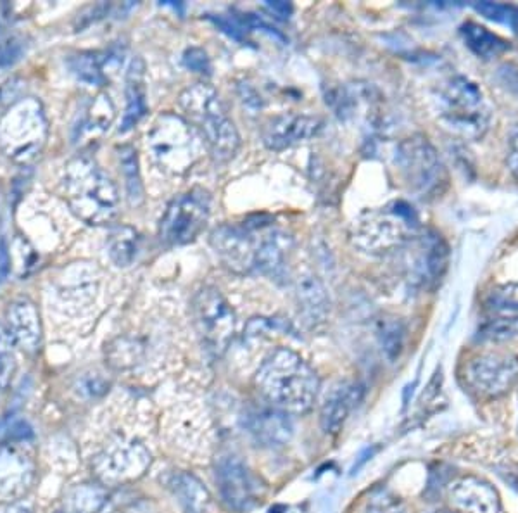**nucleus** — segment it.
Returning <instances> with one entry per match:
<instances>
[{"label": "nucleus", "mask_w": 518, "mask_h": 513, "mask_svg": "<svg viewBox=\"0 0 518 513\" xmlns=\"http://www.w3.org/2000/svg\"><path fill=\"white\" fill-rule=\"evenodd\" d=\"M211 246L228 270L241 275H277L291 251V235L266 215L223 223L213 230Z\"/></svg>", "instance_id": "f257e3e1"}, {"label": "nucleus", "mask_w": 518, "mask_h": 513, "mask_svg": "<svg viewBox=\"0 0 518 513\" xmlns=\"http://www.w3.org/2000/svg\"><path fill=\"white\" fill-rule=\"evenodd\" d=\"M184 64L190 71L201 75H211V61L208 54L201 47H190L184 54Z\"/></svg>", "instance_id": "c9c22d12"}, {"label": "nucleus", "mask_w": 518, "mask_h": 513, "mask_svg": "<svg viewBox=\"0 0 518 513\" xmlns=\"http://www.w3.org/2000/svg\"><path fill=\"white\" fill-rule=\"evenodd\" d=\"M101 513H147L144 501L128 496V494H116L109 496L108 503L104 505Z\"/></svg>", "instance_id": "473e14b6"}, {"label": "nucleus", "mask_w": 518, "mask_h": 513, "mask_svg": "<svg viewBox=\"0 0 518 513\" xmlns=\"http://www.w3.org/2000/svg\"><path fill=\"white\" fill-rule=\"evenodd\" d=\"M6 322L14 344L26 353H37L42 342V323L37 306L28 298L14 299L7 306Z\"/></svg>", "instance_id": "a211bd4d"}, {"label": "nucleus", "mask_w": 518, "mask_h": 513, "mask_svg": "<svg viewBox=\"0 0 518 513\" xmlns=\"http://www.w3.org/2000/svg\"><path fill=\"white\" fill-rule=\"evenodd\" d=\"M465 382L481 398H500L518 382V356L512 353L475 356L465 367Z\"/></svg>", "instance_id": "ddd939ff"}, {"label": "nucleus", "mask_w": 518, "mask_h": 513, "mask_svg": "<svg viewBox=\"0 0 518 513\" xmlns=\"http://www.w3.org/2000/svg\"><path fill=\"white\" fill-rule=\"evenodd\" d=\"M475 9H477L482 16H486L487 19L496 21V23H503V25H508L510 16H512L513 13V6L496 4V2H481V4H475Z\"/></svg>", "instance_id": "e433bc0d"}, {"label": "nucleus", "mask_w": 518, "mask_h": 513, "mask_svg": "<svg viewBox=\"0 0 518 513\" xmlns=\"http://www.w3.org/2000/svg\"><path fill=\"white\" fill-rule=\"evenodd\" d=\"M244 427L256 443L268 448L284 446L292 437L291 420L277 408H253L244 417Z\"/></svg>", "instance_id": "6ab92c4d"}, {"label": "nucleus", "mask_w": 518, "mask_h": 513, "mask_svg": "<svg viewBox=\"0 0 518 513\" xmlns=\"http://www.w3.org/2000/svg\"><path fill=\"white\" fill-rule=\"evenodd\" d=\"M151 465V453L144 444L127 436H113L92 460L97 481L104 486L135 481Z\"/></svg>", "instance_id": "9d476101"}, {"label": "nucleus", "mask_w": 518, "mask_h": 513, "mask_svg": "<svg viewBox=\"0 0 518 513\" xmlns=\"http://www.w3.org/2000/svg\"><path fill=\"white\" fill-rule=\"evenodd\" d=\"M49 137V121L42 102L35 97L14 101L0 116V151L26 165L40 156Z\"/></svg>", "instance_id": "6e6552de"}, {"label": "nucleus", "mask_w": 518, "mask_h": 513, "mask_svg": "<svg viewBox=\"0 0 518 513\" xmlns=\"http://www.w3.org/2000/svg\"><path fill=\"white\" fill-rule=\"evenodd\" d=\"M508 26L518 35V7H513V13L510 16V21H508Z\"/></svg>", "instance_id": "c03bdc74"}, {"label": "nucleus", "mask_w": 518, "mask_h": 513, "mask_svg": "<svg viewBox=\"0 0 518 513\" xmlns=\"http://www.w3.org/2000/svg\"><path fill=\"white\" fill-rule=\"evenodd\" d=\"M437 118L443 127L465 140H479L491 127L493 113L482 90L465 76L443 83L436 97Z\"/></svg>", "instance_id": "0eeeda50"}, {"label": "nucleus", "mask_w": 518, "mask_h": 513, "mask_svg": "<svg viewBox=\"0 0 518 513\" xmlns=\"http://www.w3.org/2000/svg\"><path fill=\"white\" fill-rule=\"evenodd\" d=\"M396 165L406 185L420 196L434 194L444 182L443 163L424 135H411L399 142Z\"/></svg>", "instance_id": "f8f14e48"}, {"label": "nucleus", "mask_w": 518, "mask_h": 513, "mask_svg": "<svg viewBox=\"0 0 518 513\" xmlns=\"http://www.w3.org/2000/svg\"><path fill=\"white\" fill-rule=\"evenodd\" d=\"M197 334L211 355L222 356L235 334V313L222 292L203 287L192 299Z\"/></svg>", "instance_id": "9b49d317"}, {"label": "nucleus", "mask_w": 518, "mask_h": 513, "mask_svg": "<svg viewBox=\"0 0 518 513\" xmlns=\"http://www.w3.org/2000/svg\"><path fill=\"white\" fill-rule=\"evenodd\" d=\"M323 127V121L306 114H282L266 123L263 128V144L272 151H282L287 147L315 137Z\"/></svg>", "instance_id": "dca6fc26"}, {"label": "nucleus", "mask_w": 518, "mask_h": 513, "mask_svg": "<svg viewBox=\"0 0 518 513\" xmlns=\"http://www.w3.org/2000/svg\"><path fill=\"white\" fill-rule=\"evenodd\" d=\"M26 44L21 37H9L0 42V68H11L25 56Z\"/></svg>", "instance_id": "72a5a7b5"}, {"label": "nucleus", "mask_w": 518, "mask_h": 513, "mask_svg": "<svg viewBox=\"0 0 518 513\" xmlns=\"http://www.w3.org/2000/svg\"><path fill=\"white\" fill-rule=\"evenodd\" d=\"M0 513H33L32 508L28 507V505H23V503H13V505H7L4 510Z\"/></svg>", "instance_id": "37998d69"}, {"label": "nucleus", "mask_w": 518, "mask_h": 513, "mask_svg": "<svg viewBox=\"0 0 518 513\" xmlns=\"http://www.w3.org/2000/svg\"><path fill=\"white\" fill-rule=\"evenodd\" d=\"M178 104L185 120L203 137L206 149L216 163H228L241 147V135L234 120L228 116L227 106L211 85L196 83L185 89Z\"/></svg>", "instance_id": "20e7f679"}, {"label": "nucleus", "mask_w": 518, "mask_h": 513, "mask_svg": "<svg viewBox=\"0 0 518 513\" xmlns=\"http://www.w3.org/2000/svg\"><path fill=\"white\" fill-rule=\"evenodd\" d=\"M35 465L18 444L0 446V500L16 501L32 488Z\"/></svg>", "instance_id": "2eb2a0df"}, {"label": "nucleus", "mask_w": 518, "mask_h": 513, "mask_svg": "<svg viewBox=\"0 0 518 513\" xmlns=\"http://www.w3.org/2000/svg\"><path fill=\"white\" fill-rule=\"evenodd\" d=\"M216 482L223 503L230 510L247 512L256 505V481L239 458L225 456L218 462Z\"/></svg>", "instance_id": "4468645a"}, {"label": "nucleus", "mask_w": 518, "mask_h": 513, "mask_svg": "<svg viewBox=\"0 0 518 513\" xmlns=\"http://www.w3.org/2000/svg\"><path fill=\"white\" fill-rule=\"evenodd\" d=\"M63 194L71 211L89 225H108L120 209L118 189L101 166L87 156L70 161L64 168Z\"/></svg>", "instance_id": "7ed1b4c3"}, {"label": "nucleus", "mask_w": 518, "mask_h": 513, "mask_svg": "<svg viewBox=\"0 0 518 513\" xmlns=\"http://www.w3.org/2000/svg\"><path fill=\"white\" fill-rule=\"evenodd\" d=\"M448 501L456 513H500V496L489 482L460 477L448 486Z\"/></svg>", "instance_id": "f3484780"}, {"label": "nucleus", "mask_w": 518, "mask_h": 513, "mask_svg": "<svg viewBox=\"0 0 518 513\" xmlns=\"http://www.w3.org/2000/svg\"><path fill=\"white\" fill-rule=\"evenodd\" d=\"M363 398V389L358 384H341L327 396L320 413V424L325 434H339L349 415Z\"/></svg>", "instance_id": "aec40b11"}, {"label": "nucleus", "mask_w": 518, "mask_h": 513, "mask_svg": "<svg viewBox=\"0 0 518 513\" xmlns=\"http://www.w3.org/2000/svg\"><path fill=\"white\" fill-rule=\"evenodd\" d=\"M109 256L114 265L127 268L139 253V234L128 225L113 228L108 239Z\"/></svg>", "instance_id": "cd10ccee"}, {"label": "nucleus", "mask_w": 518, "mask_h": 513, "mask_svg": "<svg viewBox=\"0 0 518 513\" xmlns=\"http://www.w3.org/2000/svg\"><path fill=\"white\" fill-rule=\"evenodd\" d=\"M0 28H2V16H0Z\"/></svg>", "instance_id": "a18cd8bd"}, {"label": "nucleus", "mask_w": 518, "mask_h": 513, "mask_svg": "<svg viewBox=\"0 0 518 513\" xmlns=\"http://www.w3.org/2000/svg\"><path fill=\"white\" fill-rule=\"evenodd\" d=\"M506 165H508L513 175L518 178V133H515L512 140H510L508 156H506Z\"/></svg>", "instance_id": "58836bf2"}, {"label": "nucleus", "mask_w": 518, "mask_h": 513, "mask_svg": "<svg viewBox=\"0 0 518 513\" xmlns=\"http://www.w3.org/2000/svg\"><path fill=\"white\" fill-rule=\"evenodd\" d=\"M170 488L184 513H213V498L203 482L194 475L185 472L173 475Z\"/></svg>", "instance_id": "b1692460"}, {"label": "nucleus", "mask_w": 518, "mask_h": 513, "mask_svg": "<svg viewBox=\"0 0 518 513\" xmlns=\"http://www.w3.org/2000/svg\"><path fill=\"white\" fill-rule=\"evenodd\" d=\"M449 247L443 239V235L430 232L427 235V253H425V268L432 280L443 279L448 270Z\"/></svg>", "instance_id": "c756f323"}, {"label": "nucleus", "mask_w": 518, "mask_h": 513, "mask_svg": "<svg viewBox=\"0 0 518 513\" xmlns=\"http://www.w3.org/2000/svg\"><path fill=\"white\" fill-rule=\"evenodd\" d=\"M116 116L113 101L108 94H99L92 97L87 106L80 113L78 123L75 127V140L85 139V137H99L102 133L109 130Z\"/></svg>", "instance_id": "5701e85b"}, {"label": "nucleus", "mask_w": 518, "mask_h": 513, "mask_svg": "<svg viewBox=\"0 0 518 513\" xmlns=\"http://www.w3.org/2000/svg\"><path fill=\"white\" fill-rule=\"evenodd\" d=\"M481 337L494 342L510 341L518 337L517 311H501L498 317L487 320L481 327Z\"/></svg>", "instance_id": "7c9ffc66"}, {"label": "nucleus", "mask_w": 518, "mask_h": 513, "mask_svg": "<svg viewBox=\"0 0 518 513\" xmlns=\"http://www.w3.org/2000/svg\"><path fill=\"white\" fill-rule=\"evenodd\" d=\"M121 171L127 185L128 201L132 206H139L144 201V187L140 178L139 158L132 146H123L118 149Z\"/></svg>", "instance_id": "c85d7f7f"}, {"label": "nucleus", "mask_w": 518, "mask_h": 513, "mask_svg": "<svg viewBox=\"0 0 518 513\" xmlns=\"http://www.w3.org/2000/svg\"><path fill=\"white\" fill-rule=\"evenodd\" d=\"M116 57H120V54H114V52H80L76 56H71L68 59V66H70L71 73L83 83H89V85H104L108 82V70L109 64L116 61Z\"/></svg>", "instance_id": "393cba45"}, {"label": "nucleus", "mask_w": 518, "mask_h": 513, "mask_svg": "<svg viewBox=\"0 0 518 513\" xmlns=\"http://www.w3.org/2000/svg\"><path fill=\"white\" fill-rule=\"evenodd\" d=\"M154 165L168 175H185L203 156L206 144L196 128L175 113L159 114L146 135Z\"/></svg>", "instance_id": "39448f33"}, {"label": "nucleus", "mask_w": 518, "mask_h": 513, "mask_svg": "<svg viewBox=\"0 0 518 513\" xmlns=\"http://www.w3.org/2000/svg\"><path fill=\"white\" fill-rule=\"evenodd\" d=\"M368 512L370 513H406L403 503L399 498L386 493V491H379L373 494L370 501H368Z\"/></svg>", "instance_id": "f704fd0d"}, {"label": "nucleus", "mask_w": 518, "mask_h": 513, "mask_svg": "<svg viewBox=\"0 0 518 513\" xmlns=\"http://www.w3.org/2000/svg\"><path fill=\"white\" fill-rule=\"evenodd\" d=\"M380 342L386 351L389 360H396L401 355L403 342H405V330L399 322H386L380 325Z\"/></svg>", "instance_id": "2f4dec72"}, {"label": "nucleus", "mask_w": 518, "mask_h": 513, "mask_svg": "<svg viewBox=\"0 0 518 513\" xmlns=\"http://www.w3.org/2000/svg\"><path fill=\"white\" fill-rule=\"evenodd\" d=\"M108 500L109 493L104 484H80L68 491L64 507L66 513H101Z\"/></svg>", "instance_id": "bb28decb"}, {"label": "nucleus", "mask_w": 518, "mask_h": 513, "mask_svg": "<svg viewBox=\"0 0 518 513\" xmlns=\"http://www.w3.org/2000/svg\"><path fill=\"white\" fill-rule=\"evenodd\" d=\"M144 71H146V68H144L142 59H135L128 68L127 89H125L127 108H125V114H123V120H121L120 133L130 132L147 114Z\"/></svg>", "instance_id": "4be33fe9"}, {"label": "nucleus", "mask_w": 518, "mask_h": 513, "mask_svg": "<svg viewBox=\"0 0 518 513\" xmlns=\"http://www.w3.org/2000/svg\"><path fill=\"white\" fill-rule=\"evenodd\" d=\"M460 33H462L468 49L481 59L500 57L510 49V44L506 42L505 38H501L500 35L487 30L486 26L474 23V21H467L465 25H462Z\"/></svg>", "instance_id": "a878e982"}, {"label": "nucleus", "mask_w": 518, "mask_h": 513, "mask_svg": "<svg viewBox=\"0 0 518 513\" xmlns=\"http://www.w3.org/2000/svg\"><path fill=\"white\" fill-rule=\"evenodd\" d=\"M254 382L266 401L287 415L310 412L320 391V379L315 370L287 348L273 351L263 361Z\"/></svg>", "instance_id": "f03ea898"}, {"label": "nucleus", "mask_w": 518, "mask_h": 513, "mask_svg": "<svg viewBox=\"0 0 518 513\" xmlns=\"http://www.w3.org/2000/svg\"><path fill=\"white\" fill-rule=\"evenodd\" d=\"M211 215L208 190L192 189L173 199L159 222V239L166 246H185L203 234Z\"/></svg>", "instance_id": "1a4fd4ad"}, {"label": "nucleus", "mask_w": 518, "mask_h": 513, "mask_svg": "<svg viewBox=\"0 0 518 513\" xmlns=\"http://www.w3.org/2000/svg\"><path fill=\"white\" fill-rule=\"evenodd\" d=\"M56 513H64V512H56Z\"/></svg>", "instance_id": "49530a36"}, {"label": "nucleus", "mask_w": 518, "mask_h": 513, "mask_svg": "<svg viewBox=\"0 0 518 513\" xmlns=\"http://www.w3.org/2000/svg\"><path fill=\"white\" fill-rule=\"evenodd\" d=\"M299 310L310 325L325 322L329 315V296L320 279L313 273H303L296 279Z\"/></svg>", "instance_id": "412c9836"}, {"label": "nucleus", "mask_w": 518, "mask_h": 513, "mask_svg": "<svg viewBox=\"0 0 518 513\" xmlns=\"http://www.w3.org/2000/svg\"><path fill=\"white\" fill-rule=\"evenodd\" d=\"M420 228L417 211L403 199L386 208L370 209L351 225L349 237L354 246L368 254L396 251L410 241Z\"/></svg>", "instance_id": "423d86ee"}, {"label": "nucleus", "mask_w": 518, "mask_h": 513, "mask_svg": "<svg viewBox=\"0 0 518 513\" xmlns=\"http://www.w3.org/2000/svg\"><path fill=\"white\" fill-rule=\"evenodd\" d=\"M14 372H16V360H14L13 353L0 356V393L11 384Z\"/></svg>", "instance_id": "4c0bfd02"}, {"label": "nucleus", "mask_w": 518, "mask_h": 513, "mask_svg": "<svg viewBox=\"0 0 518 513\" xmlns=\"http://www.w3.org/2000/svg\"><path fill=\"white\" fill-rule=\"evenodd\" d=\"M9 268H11L9 249H7L6 241L0 237V284L6 279Z\"/></svg>", "instance_id": "ea45409f"}, {"label": "nucleus", "mask_w": 518, "mask_h": 513, "mask_svg": "<svg viewBox=\"0 0 518 513\" xmlns=\"http://www.w3.org/2000/svg\"><path fill=\"white\" fill-rule=\"evenodd\" d=\"M13 344V337L9 334V330L0 323V356L11 355Z\"/></svg>", "instance_id": "a19ab883"}, {"label": "nucleus", "mask_w": 518, "mask_h": 513, "mask_svg": "<svg viewBox=\"0 0 518 513\" xmlns=\"http://www.w3.org/2000/svg\"><path fill=\"white\" fill-rule=\"evenodd\" d=\"M266 7L277 14L278 18L287 19L292 14V6L289 2H266Z\"/></svg>", "instance_id": "79ce46f5"}]
</instances>
